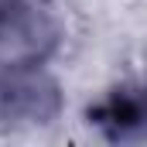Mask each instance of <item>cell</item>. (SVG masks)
Returning <instances> with one entry per match:
<instances>
[{
	"instance_id": "1",
	"label": "cell",
	"mask_w": 147,
	"mask_h": 147,
	"mask_svg": "<svg viewBox=\"0 0 147 147\" xmlns=\"http://www.w3.org/2000/svg\"><path fill=\"white\" fill-rule=\"evenodd\" d=\"M62 92L38 62H0V123H51Z\"/></svg>"
},
{
	"instance_id": "2",
	"label": "cell",
	"mask_w": 147,
	"mask_h": 147,
	"mask_svg": "<svg viewBox=\"0 0 147 147\" xmlns=\"http://www.w3.org/2000/svg\"><path fill=\"white\" fill-rule=\"evenodd\" d=\"M89 120L110 137V140H147V89L140 86H120L103 103L89 110Z\"/></svg>"
}]
</instances>
